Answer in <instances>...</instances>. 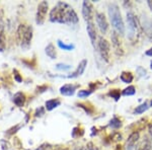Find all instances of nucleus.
Returning <instances> with one entry per match:
<instances>
[{
    "mask_svg": "<svg viewBox=\"0 0 152 150\" xmlns=\"http://www.w3.org/2000/svg\"><path fill=\"white\" fill-rule=\"evenodd\" d=\"M79 20L77 13L68 3L58 2L50 11V21L55 23L76 24Z\"/></svg>",
    "mask_w": 152,
    "mask_h": 150,
    "instance_id": "f257e3e1",
    "label": "nucleus"
},
{
    "mask_svg": "<svg viewBox=\"0 0 152 150\" xmlns=\"http://www.w3.org/2000/svg\"><path fill=\"white\" fill-rule=\"evenodd\" d=\"M107 11H109L110 19H111L112 26L115 29V31L118 35L123 36L125 34V24L119 6L116 3H110L107 5Z\"/></svg>",
    "mask_w": 152,
    "mask_h": 150,
    "instance_id": "f03ea898",
    "label": "nucleus"
},
{
    "mask_svg": "<svg viewBox=\"0 0 152 150\" xmlns=\"http://www.w3.org/2000/svg\"><path fill=\"white\" fill-rule=\"evenodd\" d=\"M16 37L21 49L24 51L28 50L33 40V28L28 24H20L16 31Z\"/></svg>",
    "mask_w": 152,
    "mask_h": 150,
    "instance_id": "7ed1b4c3",
    "label": "nucleus"
},
{
    "mask_svg": "<svg viewBox=\"0 0 152 150\" xmlns=\"http://www.w3.org/2000/svg\"><path fill=\"white\" fill-rule=\"evenodd\" d=\"M127 23H128V38L131 41L136 39V36L139 35V21L135 14L132 11L127 13Z\"/></svg>",
    "mask_w": 152,
    "mask_h": 150,
    "instance_id": "20e7f679",
    "label": "nucleus"
},
{
    "mask_svg": "<svg viewBox=\"0 0 152 150\" xmlns=\"http://www.w3.org/2000/svg\"><path fill=\"white\" fill-rule=\"evenodd\" d=\"M97 48H99V52L105 62H109L110 60V53H111V46L110 43L102 37H100L97 42Z\"/></svg>",
    "mask_w": 152,
    "mask_h": 150,
    "instance_id": "39448f33",
    "label": "nucleus"
},
{
    "mask_svg": "<svg viewBox=\"0 0 152 150\" xmlns=\"http://www.w3.org/2000/svg\"><path fill=\"white\" fill-rule=\"evenodd\" d=\"M49 9V4L47 1H42L38 5V9H37V14H36V23L38 26H42L44 24L46 20V16L48 13Z\"/></svg>",
    "mask_w": 152,
    "mask_h": 150,
    "instance_id": "423d86ee",
    "label": "nucleus"
},
{
    "mask_svg": "<svg viewBox=\"0 0 152 150\" xmlns=\"http://www.w3.org/2000/svg\"><path fill=\"white\" fill-rule=\"evenodd\" d=\"M82 16L86 23H91L94 18V6L91 2L83 1L82 3Z\"/></svg>",
    "mask_w": 152,
    "mask_h": 150,
    "instance_id": "0eeeda50",
    "label": "nucleus"
},
{
    "mask_svg": "<svg viewBox=\"0 0 152 150\" xmlns=\"http://www.w3.org/2000/svg\"><path fill=\"white\" fill-rule=\"evenodd\" d=\"M95 20H96L97 26H99L100 33L104 34V35L107 34V29H109V23H107L104 13H102V12H96V14H95Z\"/></svg>",
    "mask_w": 152,
    "mask_h": 150,
    "instance_id": "6e6552de",
    "label": "nucleus"
},
{
    "mask_svg": "<svg viewBox=\"0 0 152 150\" xmlns=\"http://www.w3.org/2000/svg\"><path fill=\"white\" fill-rule=\"evenodd\" d=\"M141 24H142V29H143L145 35L148 37L150 40H152V21L150 20V18H148V16H146V15H142Z\"/></svg>",
    "mask_w": 152,
    "mask_h": 150,
    "instance_id": "1a4fd4ad",
    "label": "nucleus"
},
{
    "mask_svg": "<svg viewBox=\"0 0 152 150\" xmlns=\"http://www.w3.org/2000/svg\"><path fill=\"white\" fill-rule=\"evenodd\" d=\"M112 44H113V47H114L115 53H116L118 56L123 55V53H124L123 47H122L121 41H120V38L116 31H114V33L112 34Z\"/></svg>",
    "mask_w": 152,
    "mask_h": 150,
    "instance_id": "9d476101",
    "label": "nucleus"
},
{
    "mask_svg": "<svg viewBox=\"0 0 152 150\" xmlns=\"http://www.w3.org/2000/svg\"><path fill=\"white\" fill-rule=\"evenodd\" d=\"M86 66H87V60L86 59H83L81 62L78 64L76 70L72 73V74L68 75L67 78H76V77H78V76L82 75L83 72H84L85 69H86Z\"/></svg>",
    "mask_w": 152,
    "mask_h": 150,
    "instance_id": "9b49d317",
    "label": "nucleus"
},
{
    "mask_svg": "<svg viewBox=\"0 0 152 150\" xmlns=\"http://www.w3.org/2000/svg\"><path fill=\"white\" fill-rule=\"evenodd\" d=\"M86 31L88 34V37H89L90 41H91L92 46L95 47V43H96V39H97V34H96V29H95L94 23H87L86 26Z\"/></svg>",
    "mask_w": 152,
    "mask_h": 150,
    "instance_id": "f8f14e48",
    "label": "nucleus"
},
{
    "mask_svg": "<svg viewBox=\"0 0 152 150\" xmlns=\"http://www.w3.org/2000/svg\"><path fill=\"white\" fill-rule=\"evenodd\" d=\"M139 137H140V135H139V132L137 131H134L133 133H132L131 135L129 136L128 140H127V143H126V149L127 150H133L135 145H136V143L138 142L139 140Z\"/></svg>",
    "mask_w": 152,
    "mask_h": 150,
    "instance_id": "ddd939ff",
    "label": "nucleus"
},
{
    "mask_svg": "<svg viewBox=\"0 0 152 150\" xmlns=\"http://www.w3.org/2000/svg\"><path fill=\"white\" fill-rule=\"evenodd\" d=\"M77 85L74 84H64L60 87V93L64 97H72L75 93Z\"/></svg>",
    "mask_w": 152,
    "mask_h": 150,
    "instance_id": "4468645a",
    "label": "nucleus"
},
{
    "mask_svg": "<svg viewBox=\"0 0 152 150\" xmlns=\"http://www.w3.org/2000/svg\"><path fill=\"white\" fill-rule=\"evenodd\" d=\"M13 102L16 107H23L24 102H26V94L23 92H16L13 97Z\"/></svg>",
    "mask_w": 152,
    "mask_h": 150,
    "instance_id": "2eb2a0df",
    "label": "nucleus"
},
{
    "mask_svg": "<svg viewBox=\"0 0 152 150\" xmlns=\"http://www.w3.org/2000/svg\"><path fill=\"white\" fill-rule=\"evenodd\" d=\"M60 105H61L60 100H58V98H52V100H49L46 102L45 108L47 110H53L54 109L58 108Z\"/></svg>",
    "mask_w": 152,
    "mask_h": 150,
    "instance_id": "dca6fc26",
    "label": "nucleus"
},
{
    "mask_svg": "<svg viewBox=\"0 0 152 150\" xmlns=\"http://www.w3.org/2000/svg\"><path fill=\"white\" fill-rule=\"evenodd\" d=\"M6 47V38H5V31L4 26L0 24V52H3Z\"/></svg>",
    "mask_w": 152,
    "mask_h": 150,
    "instance_id": "f3484780",
    "label": "nucleus"
},
{
    "mask_svg": "<svg viewBox=\"0 0 152 150\" xmlns=\"http://www.w3.org/2000/svg\"><path fill=\"white\" fill-rule=\"evenodd\" d=\"M151 149V142L148 138H144L142 141L136 146L135 150H150Z\"/></svg>",
    "mask_w": 152,
    "mask_h": 150,
    "instance_id": "a211bd4d",
    "label": "nucleus"
},
{
    "mask_svg": "<svg viewBox=\"0 0 152 150\" xmlns=\"http://www.w3.org/2000/svg\"><path fill=\"white\" fill-rule=\"evenodd\" d=\"M45 52H46V55H47L49 58H51V59L57 58V52H56L55 46H54L53 44H49V45L46 47Z\"/></svg>",
    "mask_w": 152,
    "mask_h": 150,
    "instance_id": "6ab92c4d",
    "label": "nucleus"
},
{
    "mask_svg": "<svg viewBox=\"0 0 152 150\" xmlns=\"http://www.w3.org/2000/svg\"><path fill=\"white\" fill-rule=\"evenodd\" d=\"M120 78H121V80L123 81L124 83H127V84H129V83H131L132 81L134 79V76L132 74L131 72H127V71H124V72H122L121 76H120Z\"/></svg>",
    "mask_w": 152,
    "mask_h": 150,
    "instance_id": "aec40b11",
    "label": "nucleus"
},
{
    "mask_svg": "<svg viewBox=\"0 0 152 150\" xmlns=\"http://www.w3.org/2000/svg\"><path fill=\"white\" fill-rule=\"evenodd\" d=\"M57 45L59 48L62 49V50H64V51H72L75 49V46L73 45V44H65L60 40L57 41Z\"/></svg>",
    "mask_w": 152,
    "mask_h": 150,
    "instance_id": "412c9836",
    "label": "nucleus"
},
{
    "mask_svg": "<svg viewBox=\"0 0 152 150\" xmlns=\"http://www.w3.org/2000/svg\"><path fill=\"white\" fill-rule=\"evenodd\" d=\"M110 127L113 129H120L122 127V121L118 117H114L110 121Z\"/></svg>",
    "mask_w": 152,
    "mask_h": 150,
    "instance_id": "4be33fe9",
    "label": "nucleus"
},
{
    "mask_svg": "<svg viewBox=\"0 0 152 150\" xmlns=\"http://www.w3.org/2000/svg\"><path fill=\"white\" fill-rule=\"evenodd\" d=\"M148 109H149V105H148V102H145L142 105L136 107V109L134 110V114H143V113L146 112Z\"/></svg>",
    "mask_w": 152,
    "mask_h": 150,
    "instance_id": "5701e85b",
    "label": "nucleus"
},
{
    "mask_svg": "<svg viewBox=\"0 0 152 150\" xmlns=\"http://www.w3.org/2000/svg\"><path fill=\"white\" fill-rule=\"evenodd\" d=\"M135 93H136V88L133 85H130V86L126 87L125 89L122 91V94L124 95V97H131V95H134Z\"/></svg>",
    "mask_w": 152,
    "mask_h": 150,
    "instance_id": "b1692460",
    "label": "nucleus"
},
{
    "mask_svg": "<svg viewBox=\"0 0 152 150\" xmlns=\"http://www.w3.org/2000/svg\"><path fill=\"white\" fill-rule=\"evenodd\" d=\"M109 95L112 98H114L116 102H118V100H120V97H121V92H120L119 89H112V90H110Z\"/></svg>",
    "mask_w": 152,
    "mask_h": 150,
    "instance_id": "393cba45",
    "label": "nucleus"
},
{
    "mask_svg": "<svg viewBox=\"0 0 152 150\" xmlns=\"http://www.w3.org/2000/svg\"><path fill=\"white\" fill-rule=\"evenodd\" d=\"M91 93H92V90L81 89V90H79V91H78L77 95H78V97H80V98H85V97H89Z\"/></svg>",
    "mask_w": 152,
    "mask_h": 150,
    "instance_id": "a878e982",
    "label": "nucleus"
},
{
    "mask_svg": "<svg viewBox=\"0 0 152 150\" xmlns=\"http://www.w3.org/2000/svg\"><path fill=\"white\" fill-rule=\"evenodd\" d=\"M56 68L58 70H70L71 69V65H68V64H63V63H58L56 65Z\"/></svg>",
    "mask_w": 152,
    "mask_h": 150,
    "instance_id": "bb28decb",
    "label": "nucleus"
},
{
    "mask_svg": "<svg viewBox=\"0 0 152 150\" xmlns=\"http://www.w3.org/2000/svg\"><path fill=\"white\" fill-rule=\"evenodd\" d=\"M137 72H138V74L140 77H144V76L146 75V70L144 69L143 67H140V66L137 67Z\"/></svg>",
    "mask_w": 152,
    "mask_h": 150,
    "instance_id": "cd10ccee",
    "label": "nucleus"
},
{
    "mask_svg": "<svg viewBox=\"0 0 152 150\" xmlns=\"http://www.w3.org/2000/svg\"><path fill=\"white\" fill-rule=\"evenodd\" d=\"M44 114H45V109H44V108H40V109L37 110L35 115H36V117H42Z\"/></svg>",
    "mask_w": 152,
    "mask_h": 150,
    "instance_id": "c85d7f7f",
    "label": "nucleus"
},
{
    "mask_svg": "<svg viewBox=\"0 0 152 150\" xmlns=\"http://www.w3.org/2000/svg\"><path fill=\"white\" fill-rule=\"evenodd\" d=\"M13 73H14V79L18 81V82H21V81H23V78L20 77V75H19V73L18 72V70H14Z\"/></svg>",
    "mask_w": 152,
    "mask_h": 150,
    "instance_id": "c756f323",
    "label": "nucleus"
},
{
    "mask_svg": "<svg viewBox=\"0 0 152 150\" xmlns=\"http://www.w3.org/2000/svg\"><path fill=\"white\" fill-rule=\"evenodd\" d=\"M86 150H99L96 148V146L92 143V142H89V143L87 144V146H86Z\"/></svg>",
    "mask_w": 152,
    "mask_h": 150,
    "instance_id": "7c9ffc66",
    "label": "nucleus"
},
{
    "mask_svg": "<svg viewBox=\"0 0 152 150\" xmlns=\"http://www.w3.org/2000/svg\"><path fill=\"white\" fill-rule=\"evenodd\" d=\"M145 55L146 56H149V57H152V48L148 49V50L145 52Z\"/></svg>",
    "mask_w": 152,
    "mask_h": 150,
    "instance_id": "2f4dec72",
    "label": "nucleus"
},
{
    "mask_svg": "<svg viewBox=\"0 0 152 150\" xmlns=\"http://www.w3.org/2000/svg\"><path fill=\"white\" fill-rule=\"evenodd\" d=\"M38 150H54V149H52L51 147H44V146H41V148H39Z\"/></svg>",
    "mask_w": 152,
    "mask_h": 150,
    "instance_id": "473e14b6",
    "label": "nucleus"
},
{
    "mask_svg": "<svg viewBox=\"0 0 152 150\" xmlns=\"http://www.w3.org/2000/svg\"><path fill=\"white\" fill-rule=\"evenodd\" d=\"M148 130H149V133H150V135L152 136V121L150 122V124H149V126H148Z\"/></svg>",
    "mask_w": 152,
    "mask_h": 150,
    "instance_id": "72a5a7b5",
    "label": "nucleus"
},
{
    "mask_svg": "<svg viewBox=\"0 0 152 150\" xmlns=\"http://www.w3.org/2000/svg\"><path fill=\"white\" fill-rule=\"evenodd\" d=\"M147 4H148L149 8H150V10L152 11V0H148V1H147Z\"/></svg>",
    "mask_w": 152,
    "mask_h": 150,
    "instance_id": "f704fd0d",
    "label": "nucleus"
},
{
    "mask_svg": "<svg viewBox=\"0 0 152 150\" xmlns=\"http://www.w3.org/2000/svg\"><path fill=\"white\" fill-rule=\"evenodd\" d=\"M74 150H86L85 147H82V146H77Z\"/></svg>",
    "mask_w": 152,
    "mask_h": 150,
    "instance_id": "c9c22d12",
    "label": "nucleus"
},
{
    "mask_svg": "<svg viewBox=\"0 0 152 150\" xmlns=\"http://www.w3.org/2000/svg\"><path fill=\"white\" fill-rule=\"evenodd\" d=\"M150 68H151V69H152V61H151V62H150Z\"/></svg>",
    "mask_w": 152,
    "mask_h": 150,
    "instance_id": "e433bc0d",
    "label": "nucleus"
},
{
    "mask_svg": "<svg viewBox=\"0 0 152 150\" xmlns=\"http://www.w3.org/2000/svg\"><path fill=\"white\" fill-rule=\"evenodd\" d=\"M150 105H151V107H152V100H151V104H150Z\"/></svg>",
    "mask_w": 152,
    "mask_h": 150,
    "instance_id": "4c0bfd02",
    "label": "nucleus"
},
{
    "mask_svg": "<svg viewBox=\"0 0 152 150\" xmlns=\"http://www.w3.org/2000/svg\"><path fill=\"white\" fill-rule=\"evenodd\" d=\"M65 150H66V149H65Z\"/></svg>",
    "mask_w": 152,
    "mask_h": 150,
    "instance_id": "58836bf2",
    "label": "nucleus"
}]
</instances>
